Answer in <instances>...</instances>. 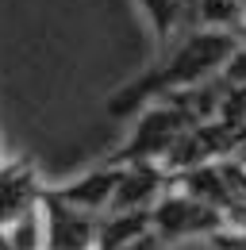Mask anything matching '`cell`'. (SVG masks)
<instances>
[{
    "label": "cell",
    "instance_id": "3",
    "mask_svg": "<svg viewBox=\"0 0 246 250\" xmlns=\"http://www.w3.org/2000/svg\"><path fill=\"white\" fill-rule=\"evenodd\" d=\"M223 227H227V212H219L215 204L184 192V188H169L150 208V231L162 243H177V239H192V235L212 239Z\"/></svg>",
    "mask_w": 246,
    "mask_h": 250
},
{
    "label": "cell",
    "instance_id": "9",
    "mask_svg": "<svg viewBox=\"0 0 246 250\" xmlns=\"http://www.w3.org/2000/svg\"><path fill=\"white\" fill-rule=\"evenodd\" d=\"M223 81H231V85H246V46H239V50H235V58L227 62Z\"/></svg>",
    "mask_w": 246,
    "mask_h": 250
},
{
    "label": "cell",
    "instance_id": "2",
    "mask_svg": "<svg viewBox=\"0 0 246 250\" xmlns=\"http://www.w3.org/2000/svg\"><path fill=\"white\" fill-rule=\"evenodd\" d=\"M192 127V120L184 116L173 100H158L150 108L139 112V120L131 127V139L123 143L108 162L116 166H131V162H165V154L177 146L184 131Z\"/></svg>",
    "mask_w": 246,
    "mask_h": 250
},
{
    "label": "cell",
    "instance_id": "4",
    "mask_svg": "<svg viewBox=\"0 0 246 250\" xmlns=\"http://www.w3.org/2000/svg\"><path fill=\"white\" fill-rule=\"evenodd\" d=\"M39 208H42V250H96L100 216L65 204L54 188H42Z\"/></svg>",
    "mask_w": 246,
    "mask_h": 250
},
{
    "label": "cell",
    "instance_id": "6",
    "mask_svg": "<svg viewBox=\"0 0 246 250\" xmlns=\"http://www.w3.org/2000/svg\"><path fill=\"white\" fill-rule=\"evenodd\" d=\"M39 196H42V185L39 177L31 173L27 162H12V166H0V231L20 219L23 212L39 208Z\"/></svg>",
    "mask_w": 246,
    "mask_h": 250
},
{
    "label": "cell",
    "instance_id": "1",
    "mask_svg": "<svg viewBox=\"0 0 246 250\" xmlns=\"http://www.w3.org/2000/svg\"><path fill=\"white\" fill-rule=\"evenodd\" d=\"M239 39L235 31H219V27H200L196 35H188L181 46H173L158 65H150L146 73H139L135 81H127L120 93L112 96L104 108L108 116H139L143 108H150L158 100L184 93L192 85L212 81L215 73H223L227 62L235 58Z\"/></svg>",
    "mask_w": 246,
    "mask_h": 250
},
{
    "label": "cell",
    "instance_id": "7",
    "mask_svg": "<svg viewBox=\"0 0 246 250\" xmlns=\"http://www.w3.org/2000/svg\"><path fill=\"white\" fill-rule=\"evenodd\" d=\"M184 4H188V0H143V12H146V20H150L154 39H158V42H162L165 35L177 27V20H181Z\"/></svg>",
    "mask_w": 246,
    "mask_h": 250
},
{
    "label": "cell",
    "instance_id": "8",
    "mask_svg": "<svg viewBox=\"0 0 246 250\" xmlns=\"http://www.w3.org/2000/svg\"><path fill=\"white\" fill-rule=\"evenodd\" d=\"M212 247L215 250H246V231L243 227H239V231H227V227H223V231L212 235Z\"/></svg>",
    "mask_w": 246,
    "mask_h": 250
},
{
    "label": "cell",
    "instance_id": "5",
    "mask_svg": "<svg viewBox=\"0 0 246 250\" xmlns=\"http://www.w3.org/2000/svg\"><path fill=\"white\" fill-rule=\"evenodd\" d=\"M120 173H123V166H116V162H104V166L89 169L85 177L69 181L65 188H54V192H58L65 204L81 208V212L104 216V212L112 208V200H116V185H120Z\"/></svg>",
    "mask_w": 246,
    "mask_h": 250
}]
</instances>
